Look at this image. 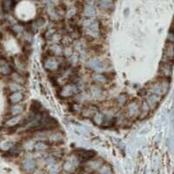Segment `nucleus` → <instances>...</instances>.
<instances>
[{"label":"nucleus","mask_w":174,"mask_h":174,"mask_svg":"<svg viewBox=\"0 0 174 174\" xmlns=\"http://www.w3.org/2000/svg\"><path fill=\"white\" fill-rule=\"evenodd\" d=\"M22 98H23V95H22L21 93L16 92L11 96L10 99L12 103H18V102H19L20 100H22Z\"/></svg>","instance_id":"obj_1"},{"label":"nucleus","mask_w":174,"mask_h":174,"mask_svg":"<svg viewBox=\"0 0 174 174\" xmlns=\"http://www.w3.org/2000/svg\"><path fill=\"white\" fill-rule=\"evenodd\" d=\"M18 122V118H13L8 121V124H16Z\"/></svg>","instance_id":"obj_2"}]
</instances>
